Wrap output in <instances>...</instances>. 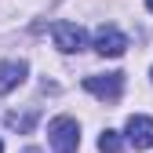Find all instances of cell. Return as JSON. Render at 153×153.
I'll list each match as a JSON object with an SVG mask.
<instances>
[{
	"label": "cell",
	"mask_w": 153,
	"mask_h": 153,
	"mask_svg": "<svg viewBox=\"0 0 153 153\" xmlns=\"http://www.w3.org/2000/svg\"><path fill=\"white\" fill-rule=\"evenodd\" d=\"M48 142L55 153H76L80 149V128L73 117H55L48 124Z\"/></svg>",
	"instance_id": "cell-1"
},
{
	"label": "cell",
	"mask_w": 153,
	"mask_h": 153,
	"mask_svg": "<svg viewBox=\"0 0 153 153\" xmlns=\"http://www.w3.org/2000/svg\"><path fill=\"white\" fill-rule=\"evenodd\" d=\"M84 88L102 102H117L124 91V73H91V76H84Z\"/></svg>",
	"instance_id": "cell-2"
},
{
	"label": "cell",
	"mask_w": 153,
	"mask_h": 153,
	"mask_svg": "<svg viewBox=\"0 0 153 153\" xmlns=\"http://www.w3.org/2000/svg\"><path fill=\"white\" fill-rule=\"evenodd\" d=\"M95 51L106 55V59H120V55L128 51V36L117 26H99L95 29Z\"/></svg>",
	"instance_id": "cell-3"
},
{
	"label": "cell",
	"mask_w": 153,
	"mask_h": 153,
	"mask_svg": "<svg viewBox=\"0 0 153 153\" xmlns=\"http://www.w3.org/2000/svg\"><path fill=\"white\" fill-rule=\"evenodd\" d=\"M51 36H55V48H59V51H66V55L84 51V44H88L84 29L76 26V22H55V26H51Z\"/></svg>",
	"instance_id": "cell-4"
},
{
	"label": "cell",
	"mask_w": 153,
	"mask_h": 153,
	"mask_svg": "<svg viewBox=\"0 0 153 153\" xmlns=\"http://www.w3.org/2000/svg\"><path fill=\"white\" fill-rule=\"evenodd\" d=\"M128 142L135 149L153 146V117H128Z\"/></svg>",
	"instance_id": "cell-5"
},
{
	"label": "cell",
	"mask_w": 153,
	"mask_h": 153,
	"mask_svg": "<svg viewBox=\"0 0 153 153\" xmlns=\"http://www.w3.org/2000/svg\"><path fill=\"white\" fill-rule=\"evenodd\" d=\"M26 62L22 59H7V62H0V95H7V91H15L18 84L26 80Z\"/></svg>",
	"instance_id": "cell-6"
},
{
	"label": "cell",
	"mask_w": 153,
	"mask_h": 153,
	"mask_svg": "<svg viewBox=\"0 0 153 153\" xmlns=\"http://www.w3.org/2000/svg\"><path fill=\"white\" fill-rule=\"evenodd\" d=\"M99 149H102V153H124V139L117 135V131L106 128L102 135H99Z\"/></svg>",
	"instance_id": "cell-7"
},
{
	"label": "cell",
	"mask_w": 153,
	"mask_h": 153,
	"mask_svg": "<svg viewBox=\"0 0 153 153\" xmlns=\"http://www.w3.org/2000/svg\"><path fill=\"white\" fill-rule=\"evenodd\" d=\"M7 124L18 128V131H29L33 128V117H18V113H7Z\"/></svg>",
	"instance_id": "cell-8"
},
{
	"label": "cell",
	"mask_w": 153,
	"mask_h": 153,
	"mask_svg": "<svg viewBox=\"0 0 153 153\" xmlns=\"http://www.w3.org/2000/svg\"><path fill=\"white\" fill-rule=\"evenodd\" d=\"M22 153H40V149H36V146H29V149H22Z\"/></svg>",
	"instance_id": "cell-9"
},
{
	"label": "cell",
	"mask_w": 153,
	"mask_h": 153,
	"mask_svg": "<svg viewBox=\"0 0 153 153\" xmlns=\"http://www.w3.org/2000/svg\"><path fill=\"white\" fill-rule=\"evenodd\" d=\"M146 7H149V11H153V0H146Z\"/></svg>",
	"instance_id": "cell-10"
},
{
	"label": "cell",
	"mask_w": 153,
	"mask_h": 153,
	"mask_svg": "<svg viewBox=\"0 0 153 153\" xmlns=\"http://www.w3.org/2000/svg\"><path fill=\"white\" fill-rule=\"evenodd\" d=\"M0 153H4V142H0Z\"/></svg>",
	"instance_id": "cell-11"
}]
</instances>
